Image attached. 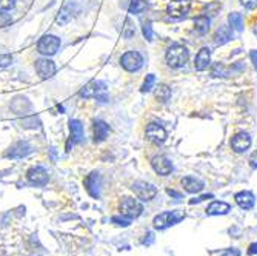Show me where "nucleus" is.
<instances>
[{
	"label": "nucleus",
	"mask_w": 257,
	"mask_h": 256,
	"mask_svg": "<svg viewBox=\"0 0 257 256\" xmlns=\"http://www.w3.org/2000/svg\"><path fill=\"white\" fill-rule=\"evenodd\" d=\"M254 33H255V34H257V27H255V30H254Z\"/></svg>",
	"instance_id": "obj_40"
},
{
	"label": "nucleus",
	"mask_w": 257,
	"mask_h": 256,
	"mask_svg": "<svg viewBox=\"0 0 257 256\" xmlns=\"http://www.w3.org/2000/svg\"><path fill=\"white\" fill-rule=\"evenodd\" d=\"M131 189H133L134 195H136L140 201H145V202L154 199V196L157 195V189L154 187L153 184L145 182V181H137V182H134Z\"/></svg>",
	"instance_id": "obj_9"
},
{
	"label": "nucleus",
	"mask_w": 257,
	"mask_h": 256,
	"mask_svg": "<svg viewBox=\"0 0 257 256\" xmlns=\"http://www.w3.org/2000/svg\"><path fill=\"white\" fill-rule=\"evenodd\" d=\"M209 25H211V20H209L208 16H199L194 19V30L200 36H203L209 31Z\"/></svg>",
	"instance_id": "obj_24"
},
{
	"label": "nucleus",
	"mask_w": 257,
	"mask_h": 256,
	"mask_svg": "<svg viewBox=\"0 0 257 256\" xmlns=\"http://www.w3.org/2000/svg\"><path fill=\"white\" fill-rule=\"evenodd\" d=\"M249 165L251 168H257V151H254L249 157Z\"/></svg>",
	"instance_id": "obj_37"
},
{
	"label": "nucleus",
	"mask_w": 257,
	"mask_h": 256,
	"mask_svg": "<svg viewBox=\"0 0 257 256\" xmlns=\"http://www.w3.org/2000/svg\"><path fill=\"white\" fill-rule=\"evenodd\" d=\"M209 65H211V50H209L208 46H203L196 56L194 66L197 71H205V69H208Z\"/></svg>",
	"instance_id": "obj_18"
},
{
	"label": "nucleus",
	"mask_w": 257,
	"mask_h": 256,
	"mask_svg": "<svg viewBox=\"0 0 257 256\" xmlns=\"http://www.w3.org/2000/svg\"><path fill=\"white\" fill-rule=\"evenodd\" d=\"M232 39V31L229 27H220L214 34V43L216 45H225Z\"/></svg>",
	"instance_id": "obj_23"
},
{
	"label": "nucleus",
	"mask_w": 257,
	"mask_h": 256,
	"mask_svg": "<svg viewBox=\"0 0 257 256\" xmlns=\"http://www.w3.org/2000/svg\"><path fill=\"white\" fill-rule=\"evenodd\" d=\"M145 8H147L145 0H130L126 7L130 14H140L142 11H145Z\"/></svg>",
	"instance_id": "obj_27"
},
{
	"label": "nucleus",
	"mask_w": 257,
	"mask_h": 256,
	"mask_svg": "<svg viewBox=\"0 0 257 256\" xmlns=\"http://www.w3.org/2000/svg\"><path fill=\"white\" fill-rule=\"evenodd\" d=\"M240 4L246 10H255L257 8V0H240Z\"/></svg>",
	"instance_id": "obj_36"
},
{
	"label": "nucleus",
	"mask_w": 257,
	"mask_h": 256,
	"mask_svg": "<svg viewBox=\"0 0 257 256\" xmlns=\"http://www.w3.org/2000/svg\"><path fill=\"white\" fill-rule=\"evenodd\" d=\"M122 34H123L125 39H131V37L136 36V27H134V23H133V20L130 17L125 19V27L122 28Z\"/></svg>",
	"instance_id": "obj_28"
},
{
	"label": "nucleus",
	"mask_w": 257,
	"mask_h": 256,
	"mask_svg": "<svg viewBox=\"0 0 257 256\" xmlns=\"http://www.w3.org/2000/svg\"><path fill=\"white\" fill-rule=\"evenodd\" d=\"M108 134H109V125L105 121L97 119V121L92 122V137H94L96 144L103 142L108 137Z\"/></svg>",
	"instance_id": "obj_17"
},
{
	"label": "nucleus",
	"mask_w": 257,
	"mask_h": 256,
	"mask_svg": "<svg viewBox=\"0 0 257 256\" xmlns=\"http://www.w3.org/2000/svg\"><path fill=\"white\" fill-rule=\"evenodd\" d=\"M251 147V136L245 131L236 133L231 139V148L236 153H245Z\"/></svg>",
	"instance_id": "obj_14"
},
{
	"label": "nucleus",
	"mask_w": 257,
	"mask_h": 256,
	"mask_svg": "<svg viewBox=\"0 0 257 256\" xmlns=\"http://www.w3.org/2000/svg\"><path fill=\"white\" fill-rule=\"evenodd\" d=\"M228 23L232 31L240 33L243 30V19H242V14H239V13H231L228 16Z\"/></svg>",
	"instance_id": "obj_26"
},
{
	"label": "nucleus",
	"mask_w": 257,
	"mask_h": 256,
	"mask_svg": "<svg viewBox=\"0 0 257 256\" xmlns=\"http://www.w3.org/2000/svg\"><path fill=\"white\" fill-rule=\"evenodd\" d=\"M73 17H74V5L73 4H66L59 11L57 17H56V23H57V25H60V27H63V25H66V23L71 22Z\"/></svg>",
	"instance_id": "obj_20"
},
{
	"label": "nucleus",
	"mask_w": 257,
	"mask_h": 256,
	"mask_svg": "<svg viewBox=\"0 0 257 256\" xmlns=\"http://www.w3.org/2000/svg\"><path fill=\"white\" fill-rule=\"evenodd\" d=\"M185 218V213L183 212H179V210H173V212H163L160 215H157L153 221L154 227L159 228V230H165L177 222H180L182 219Z\"/></svg>",
	"instance_id": "obj_5"
},
{
	"label": "nucleus",
	"mask_w": 257,
	"mask_h": 256,
	"mask_svg": "<svg viewBox=\"0 0 257 256\" xmlns=\"http://www.w3.org/2000/svg\"><path fill=\"white\" fill-rule=\"evenodd\" d=\"M14 22L13 16L8 14V11H0V28H7Z\"/></svg>",
	"instance_id": "obj_30"
},
{
	"label": "nucleus",
	"mask_w": 257,
	"mask_h": 256,
	"mask_svg": "<svg viewBox=\"0 0 257 256\" xmlns=\"http://www.w3.org/2000/svg\"><path fill=\"white\" fill-rule=\"evenodd\" d=\"M154 85H156V76L154 74H148L145 77V80H144V85H142V88H140V91H142V93H150L154 88Z\"/></svg>",
	"instance_id": "obj_29"
},
{
	"label": "nucleus",
	"mask_w": 257,
	"mask_h": 256,
	"mask_svg": "<svg viewBox=\"0 0 257 256\" xmlns=\"http://www.w3.org/2000/svg\"><path fill=\"white\" fill-rule=\"evenodd\" d=\"M144 56L140 54L139 51H126V53H123L122 54V57H120V65H122V68L125 69V71H128V73H136V71H139L140 68L144 66Z\"/></svg>",
	"instance_id": "obj_4"
},
{
	"label": "nucleus",
	"mask_w": 257,
	"mask_h": 256,
	"mask_svg": "<svg viewBox=\"0 0 257 256\" xmlns=\"http://www.w3.org/2000/svg\"><path fill=\"white\" fill-rule=\"evenodd\" d=\"M145 134H147L148 141L153 142V144H156V145H160V144H163V142L167 141V130L163 128L160 124H157V122L148 124Z\"/></svg>",
	"instance_id": "obj_13"
},
{
	"label": "nucleus",
	"mask_w": 257,
	"mask_h": 256,
	"mask_svg": "<svg viewBox=\"0 0 257 256\" xmlns=\"http://www.w3.org/2000/svg\"><path fill=\"white\" fill-rule=\"evenodd\" d=\"M13 63L11 54H0V68H7Z\"/></svg>",
	"instance_id": "obj_34"
},
{
	"label": "nucleus",
	"mask_w": 257,
	"mask_h": 256,
	"mask_svg": "<svg viewBox=\"0 0 257 256\" xmlns=\"http://www.w3.org/2000/svg\"><path fill=\"white\" fill-rule=\"evenodd\" d=\"M16 7V0H0V11H10Z\"/></svg>",
	"instance_id": "obj_33"
},
{
	"label": "nucleus",
	"mask_w": 257,
	"mask_h": 256,
	"mask_svg": "<svg viewBox=\"0 0 257 256\" xmlns=\"http://www.w3.org/2000/svg\"><path fill=\"white\" fill-rule=\"evenodd\" d=\"M249 57H251V62H252V65H254V68L257 69V50H254V51H251V54H249Z\"/></svg>",
	"instance_id": "obj_38"
},
{
	"label": "nucleus",
	"mask_w": 257,
	"mask_h": 256,
	"mask_svg": "<svg viewBox=\"0 0 257 256\" xmlns=\"http://www.w3.org/2000/svg\"><path fill=\"white\" fill-rule=\"evenodd\" d=\"M191 10L190 0H171L167 7V14L171 19H183Z\"/></svg>",
	"instance_id": "obj_11"
},
{
	"label": "nucleus",
	"mask_w": 257,
	"mask_h": 256,
	"mask_svg": "<svg viewBox=\"0 0 257 256\" xmlns=\"http://www.w3.org/2000/svg\"><path fill=\"white\" fill-rule=\"evenodd\" d=\"M27 179L34 187H45L50 182V173L42 165H33L27 172Z\"/></svg>",
	"instance_id": "obj_6"
},
{
	"label": "nucleus",
	"mask_w": 257,
	"mask_h": 256,
	"mask_svg": "<svg viewBox=\"0 0 257 256\" xmlns=\"http://www.w3.org/2000/svg\"><path fill=\"white\" fill-rule=\"evenodd\" d=\"M236 204L243 208V210H251V208L254 207V202H255V198L251 192H239L236 196Z\"/></svg>",
	"instance_id": "obj_21"
},
{
	"label": "nucleus",
	"mask_w": 257,
	"mask_h": 256,
	"mask_svg": "<svg viewBox=\"0 0 257 256\" xmlns=\"http://www.w3.org/2000/svg\"><path fill=\"white\" fill-rule=\"evenodd\" d=\"M34 68H36V73L39 74V77L42 80L51 79L56 74V71H57L56 63L51 59H48V57H40V59H37L34 62Z\"/></svg>",
	"instance_id": "obj_8"
},
{
	"label": "nucleus",
	"mask_w": 257,
	"mask_h": 256,
	"mask_svg": "<svg viewBox=\"0 0 257 256\" xmlns=\"http://www.w3.org/2000/svg\"><path fill=\"white\" fill-rule=\"evenodd\" d=\"M60 45H62L60 37H57L54 34H45L37 42V53H40L42 56H46V57L54 56L59 51Z\"/></svg>",
	"instance_id": "obj_3"
},
{
	"label": "nucleus",
	"mask_w": 257,
	"mask_h": 256,
	"mask_svg": "<svg viewBox=\"0 0 257 256\" xmlns=\"http://www.w3.org/2000/svg\"><path fill=\"white\" fill-rule=\"evenodd\" d=\"M154 96H156V99H157L160 104H167V102L171 99V90H170L168 85L160 83V85L156 88V91H154Z\"/></svg>",
	"instance_id": "obj_25"
},
{
	"label": "nucleus",
	"mask_w": 257,
	"mask_h": 256,
	"mask_svg": "<svg viewBox=\"0 0 257 256\" xmlns=\"http://www.w3.org/2000/svg\"><path fill=\"white\" fill-rule=\"evenodd\" d=\"M85 189L89 196L99 199L102 195V176L99 172H92L85 178Z\"/></svg>",
	"instance_id": "obj_12"
},
{
	"label": "nucleus",
	"mask_w": 257,
	"mask_h": 256,
	"mask_svg": "<svg viewBox=\"0 0 257 256\" xmlns=\"http://www.w3.org/2000/svg\"><path fill=\"white\" fill-rule=\"evenodd\" d=\"M190 59V53L183 45H171L165 53V60L171 68H183Z\"/></svg>",
	"instance_id": "obj_2"
},
{
	"label": "nucleus",
	"mask_w": 257,
	"mask_h": 256,
	"mask_svg": "<svg viewBox=\"0 0 257 256\" xmlns=\"http://www.w3.org/2000/svg\"><path fill=\"white\" fill-rule=\"evenodd\" d=\"M182 187L185 192H188V193H200L205 185L196 176H185L182 179Z\"/></svg>",
	"instance_id": "obj_19"
},
{
	"label": "nucleus",
	"mask_w": 257,
	"mask_h": 256,
	"mask_svg": "<svg viewBox=\"0 0 257 256\" xmlns=\"http://www.w3.org/2000/svg\"><path fill=\"white\" fill-rule=\"evenodd\" d=\"M120 213L130 219H136L144 213V205L134 198H123L120 202Z\"/></svg>",
	"instance_id": "obj_7"
},
{
	"label": "nucleus",
	"mask_w": 257,
	"mask_h": 256,
	"mask_svg": "<svg viewBox=\"0 0 257 256\" xmlns=\"http://www.w3.org/2000/svg\"><path fill=\"white\" fill-rule=\"evenodd\" d=\"M69 141L73 144H82L85 139V131L83 125L77 119H69Z\"/></svg>",
	"instance_id": "obj_16"
},
{
	"label": "nucleus",
	"mask_w": 257,
	"mask_h": 256,
	"mask_svg": "<svg viewBox=\"0 0 257 256\" xmlns=\"http://www.w3.org/2000/svg\"><path fill=\"white\" fill-rule=\"evenodd\" d=\"M228 212H229V205L226 202H220V201H213L206 208V215H209V216L226 215Z\"/></svg>",
	"instance_id": "obj_22"
},
{
	"label": "nucleus",
	"mask_w": 257,
	"mask_h": 256,
	"mask_svg": "<svg viewBox=\"0 0 257 256\" xmlns=\"http://www.w3.org/2000/svg\"><path fill=\"white\" fill-rule=\"evenodd\" d=\"M211 76L213 77H226V69L222 63H214L211 68Z\"/></svg>",
	"instance_id": "obj_31"
},
{
	"label": "nucleus",
	"mask_w": 257,
	"mask_h": 256,
	"mask_svg": "<svg viewBox=\"0 0 257 256\" xmlns=\"http://www.w3.org/2000/svg\"><path fill=\"white\" fill-rule=\"evenodd\" d=\"M112 222H114L115 225H120V227H128V225H130V218H126V216H123V218H120V216H114V218H112Z\"/></svg>",
	"instance_id": "obj_35"
},
{
	"label": "nucleus",
	"mask_w": 257,
	"mask_h": 256,
	"mask_svg": "<svg viewBox=\"0 0 257 256\" xmlns=\"http://www.w3.org/2000/svg\"><path fill=\"white\" fill-rule=\"evenodd\" d=\"M222 256H239V254H237V251H226Z\"/></svg>",
	"instance_id": "obj_39"
},
{
	"label": "nucleus",
	"mask_w": 257,
	"mask_h": 256,
	"mask_svg": "<svg viewBox=\"0 0 257 256\" xmlns=\"http://www.w3.org/2000/svg\"><path fill=\"white\" fill-rule=\"evenodd\" d=\"M142 31H144V36H145V39H147L148 42H151V40H153V27H151V22H150V20L144 22Z\"/></svg>",
	"instance_id": "obj_32"
},
{
	"label": "nucleus",
	"mask_w": 257,
	"mask_h": 256,
	"mask_svg": "<svg viewBox=\"0 0 257 256\" xmlns=\"http://www.w3.org/2000/svg\"><path fill=\"white\" fill-rule=\"evenodd\" d=\"M153 170L160 176H168L173 172V162L167 156H156L151 160Z\"/></svg>",
	"instance_id": "obj_15"
},
{
	"label": "nucleus",
	"mask_w": 257,
	"mask_h": 256,
	"mask_svg": "<svg viewBox=\"0 0 257 256\" xmlns=\"http://www.w3.org/2000/svg\"><path fill=\"white\" fill-rule=\"evenodd\" d=\"M33 151H34V148L28 141H17L16 144H13L7 150L5 157H8V159H23V157L30 156Z\"/></svg>",
	"instance_id": "obj_10"
},
{
	"label": "nucleus",
	"mask_w": 257,
	"mask_h": 256,
	"mask_svg": "<svg viewBox=\"0 0 257 256\" xmlns=\"http://www.w3.org/2000/svg\"><path fill=\"white\" fill-rule=\"evenodd\" d=\"M79 96L82 99H96L100 104H106L108 87L103 80H91L79 91Z\"/></svg>",
	"instance_id": "obj_1"
}]
</instances>
